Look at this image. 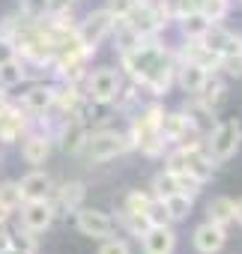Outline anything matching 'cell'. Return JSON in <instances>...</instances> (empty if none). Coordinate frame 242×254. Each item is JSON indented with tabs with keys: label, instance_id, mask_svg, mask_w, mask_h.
I'll return each instance as SVG.
<instances>
[{
	"label": "cell",
	"instance_id": "12",
	"mask_svg": "<svg viewBox=\"0 0 242 254\" xmlns=\"http://www.w3.org/2000/svg\"><path fill=\"white\" fill-rule=\"evenodd\" d=\"M84 197H87V186H84L81 180H69V183H63L60 189L51 191L54 215H69V212H75L78 206H84Z\"/></svg>",
	"mask_w": 242,
	"mask_h": 254
},
{
	"label": "cell",
	"instance_id": "17",
	"mask_svg": "<svg viewBox=\"0 0 242 254\" xmlns=\"http://www.w3.org/2000/svg\"><path fill=\"white\" fill-rule=\"evenodd\" d=\"M194 99L206 108V111H218L221 105H224V99H227V84H224V78L218 75V72H209L206 75V81L200 84V90L194 93Z\"/></svg>",
	"mask_w": 242,
	"mask_h": 254
},
{
	"label": "cell",
	"instance_id": "15",
	"mask_svg": "<svg viewBox=\"0 0 242 254\" xmlns=\"http://www.w3.org/2000/svg\"><path fill=\"white\" fill-rule=\"evenodd\" d=\"M48 156H51V135L42 129H30L21 138V159L33 168H39L48 162Z\"/></svg>",
	"mask_w": 242,
	"mask_h": 254
},
{
	"label": "cell",
	"instance_id": "23",
	"mask_svg": "<svg viewBox=\"0 0 242 254\" xmlns=\"http://www.w3.org/2000/svg\"><path fill=\"white\" fill-rule=\"evenodd\" d=\"M165 206H168L171 221H182V218L191 215V209H194V197H188V194H182V191H174L171 197H165Z\"/></svg>",
	"mask_w": 242,
	"mask_h": 254
},
{
	"label": "cell",
	"instance_id": "20",
	"mask_svg": "<svg viewBox=\"0 0 242 254\" xmlns=\"http://www.w3.org/2000/svg\"><path fill=\"white\" fill-rule=\"evenodd\" d=\"M27 78H30V69L21 57H9L6 63H0V90L21 87Z\"/></svg>",
	"mask_w": 242,
	"mask_h": 254
},
{
	"label": "cell",
	"instance_id": "33",
	"mask_svg": "<svg viewBox=\"0 0 242 254\" xmlns=\"http://www.w3.org/2000/svg\"><path fill=\"white\" fill-rule=\"evenodd\" d=\"M12 236H15V245H21V248H27V251L36 254V248H39V239H36V236H39V233H33V230H27V227L18 224V230H15Z\"/></svg>",
	"mask_w": 242,
	"mask_h": 254
},
{
	"label": "cell",
	"instance_id": "29",
	"mask_svg": "<svg viewBox=\"0 0 242 254\" xmlns=\"http://www.w3.org/2000/svg\"><path fill=\"white\" fill-rule=\"evenodd\" d=\"M150 191H141V189H135V191H129L126 194V200H123V209L126 212H138V215H144V209H147V203H150Z\"/></svg>",
	"mask_w": 242,
	"mask_h": 254
},
{
	"label": "cell",
	"instance_id": "25",
	"mask_svg": "<svg viewBox=\"0 0 242 254\" xmlns=\"http://www.w3.org/2000/svg\"><path fill=\"white\" fill-rule=\"evenodd\" d=\"M24 203L21 197V189H18V180H6L0 183V206L9 209V212H18V206Z\"/></svg>",
	"mask_w": 242,
	"mask_h": 254
},
{
	"label": "cell",
	"instance_id": "21",
	"mask_svg": "<svg viewBox=\"0 0 242 254\" xmlns=\"http://www.w3.org/2000/svg\"><path fill=\"white\" fill-rule=\"evenodd\" d=\"M233 209H236V200L227 197V194H218L206 203V221H215V224L227 227L233 221Z\"/></svg>",
	"mask_w": 242,
	"mask_h": 254
},
{
	"label": "cell",
	"instance_id": "14",
	"mask_svg": "<svg viewBox=\"0 0 242 254\" xmlns=\"http://www.w3.org/2000/svg\"><path fill=\"white\" fill-rule=\"evenodd\" d=\"M18 108H21L30 120L45 117V114L54 108V84H33V87L21 96Z\"/></svg>",
	"mask_w": 242,
	"mask_h": 254
},
{
	"label": "cell",
	"instance_id": "3",
	"mask_svg": "<svg viewBox=\"0 0 242 254\" xmlns=\"http://www.w3.org/2000/svg\"><path fill=\"white\" fill-rule=\"evenodd\" d=\"M203 144H206V153L215 165L233 159L239 153V144H242V123L239 117H227V120H218L212 123V129L203 135Z\"/></svg>",
	"mask_w": 242,
	"mask_h": 254
},
{
	"label": "cell",
	"instance_id": "35",
	"mask_svg": "<svg viewBox=\"0 0 242 254\" xmlns=\"http://www.w3.org/2000/svg\"><path fill=\"white\" fill-rule=\"evenodd\" d=\"M9 245H15V236H12V230L6 224H0V254H3Z\"/></svg>",
	"mask_w": 242,
	"mask_h": 254
},
{
	"label": "cell",
	"instance_id": "24",
	"mask_svg": "<svg viewBox=\"0 0 242 254\" xmlns=\"http://www.w3.org/2000/svg\"><path fill=\"white\" fill-rule=\"evenodd\" d=\"M174 191H180V189H177V174H171L168 168L159 171V174L153 177V183H150V194L165 200V197H171Z\"/></svg>",
	"mask_w": 242,
	"mask_h": 254
},
{
	"label": "cell",
	"instance_id": "31",
	"mask_svg": "<svg viewBox=\"0 0 242 254\" xmlns=\"http://www.w3.org/2000/svg\"><path fill=\"white\" fill-rule=\"evenodd\" d=\"M141 3V0H105V9L114 18H129V12Z\"/></svg>",
	"mask_w": 242,
	"mask_h": 254
},
{
	"label": "cell",
	"instance_id": "11",
	"mask_svg": "<svg viewBox=\"0 0 242 254\" xmlns=\"http://www.w3.org/2000/svg\"><path fill=\"white\" fill-rule=\"evenodd\" d=\"M21 212V227H27V230H33V233H45L51 224H54V203H51V197H45V200H24L21 206H18Z\"/></svg>",
	"mask_w": 242,
	"mask_h": 254
},
{
	"label": "cell",
	"instance_id": "18",
	"mask_svg": "<svg viewBox=\"0 0 242 254\" xmlns=\"http://www.w3.org/2000/svg\"><path fill=\"white\" fill-rule=\"evenodd\" d=\"M206 69L203 66H197V63H191V60H177V72H174V84L182 90V93H188V96H194L197 90H200V84L206 81Z\"/></svg>",
	"mask_w": 242,
	"mask_h": 254
},
{
	"label": "cell",
	"instance_id": "32",
	"mask_svg": "<svg viewBox=\"0 0 242 254\" xmlns=\"http://www.w3.org/2000/svg\"><path fill=\"white\" fill-rule=\"evenodd\" d=\"M99 254H132V245L120 236H108V239H102Z\"/></svg>",
	"mask_w": 242,
	"mask_h": 254
},
{
	"label": "cell",
	"instance_id": "10",
	"mask_svg": "<svg viewBox=\"0 0 242 254\" xmlns=\"http://www.w3.org/2000/svg\"><path fill=\"white\" fill-rule=\"evenodd\" d=\"M33 120L18 108V105H3L0 108V144H18L30 132Z\"/></svg>",
	"mask_w": 242,
	"mask_h": 254
},
{
	"label": "cell",
	"instance_id": "4",
	"mask_svg": "<svg viewBox=\"0 0 242 254\" xmlns=\"http://www.w3.org/2000/svg\"><path fill=\"white\" fill-rule=\"evenodd\" d=\"M84 99H90L93 105H114V99L123 90V72L114 66H99L93 72H87V78L81 81Z\"/></svg>",
	"mask_w": 242,
	"mask_h": 254
},
{
	"label": "cell",
	"instance_id": "40",
	"mask_svg": "<svg viewBox=\"0 0 242 254\" xmlns=\"http://www.w3.org/2000/svg\"><path fill=\"white\" fill-rule=\"evenodd\" d=\"M69 3H78V0H69Z\"/></svg>",
	"mask_w": 242,
	"mask_h": 254
},
{
	"label": "cell",
	"instance_id": "19",
	"mask_svg": "<svg viewBox=\"0 0 242 254\" xmlns=\"http://www.w3.org/2000/svg\"><path fill=\"white\" fill-rule=\"evenodd\" d=\"M18 189H21V197L24 200H45L54 191V180L45 171H30L27 177L18 180Z\"/></svg>",
	"mask_w": 242,
	"mask_h": 254
},
{
	"label": "cell",
	"instance_id": "27",
	"mask_svg": "<svg viewBox=\"0 0 242 254\" xmlns=\"http://www.w3.org/2000/svg\"><path fill=\"white\" fill-rule=\"evenodd\" d=\"M117 221L123 224V227H126V230H129L132 236H138V239H141V236H144V233L150 230V221H147L144 215H138V212H126V209H123V212L117 215Z\"/></svg>",
	"mask_w": 242,
	"mask_h": 254
},
{
	"label": "cell",
	"instance_id": "5",
	"mask_svg": "<svg viewBox=\"0 0 242 254\" xmlns=\"http://www.w3.org/2000/svg\"><path fill=\"white\" fill-rule=\"evenodd\" d=\"M132 147V138L126 132H117V129H99L93 135H87V144H84V153L90 156V162L102 165V162H111L117 156H126Z\"/></svg>",
	"mask_w": 242,
	"mask_h": 254
},
{
	"label": "cell",
	"instance_id": "8",
	"mask_svg": "<svg viewBox=\"0 0 242 254\" xmlns=\"http://www.w3.org/2000/svg\"><path fill=\"white\" fill-rule=\"evenodd\" d=\"M159 132H162L168 147H180V144H188L194 138H203V132L197 129V123L191 120V114H185L182 108L180 111H165Z\"/></svg>",
	"mask_w": 242,
	"mask_h": 254
},
{
	"label": "cell",
	"instance_id": "30",
	"mask_svg": "<svg viewBox=\"0 0 242 254\" xmlns=\"http://www.w3.org/2000/svg\"><path fill=\"white\" fill-rule=\"evenodd\" d=\"M174 174V171H171ZM203 186L206 183H200L197 177H191V174H177V189L182 191V194H188V197H197L200 191H203Z\"/></svg>",
	"mask_w": 242,
	"mask_h": 254
},
{
	"label": "cell",
	"instance_id": "6",
	"mask_svg": "<svg viewBox=\"0 0 242 254\" xmlns=\"http://www.w3.org/2000/svg\"><path fill=\"white\" fill-rule=\"evenodd\" d=\"M114 24H117V18H114L108 9H93V12H87V15H84V21H78L75 36H78L81 48L93 57V54L99 51V45L111 36Z\"/></svg>",
	"mask_w": 242,
	"mask_h": 254
},
{
	"label": "cell",
	"instance_id": "38",
	"mask_svg": "<svg viewBox=\"0 0 242 254\" xmlns=\"http://www.w3.org/2000/svg\"><path fill=\"white\" fill-rule=\"evenodd\" d=\"M233 221H236V224H242V197L236 200V209H233Z\"/></svg>",
	"mask_w": 242,
	"mask_h": 254
},
{
	"label": "cell",
	"instance_id": "22",
	"mask_svg": "<svg viewBox=\"0 0 242 254\" xmlns=\"http://www.w3.org/2000/svg\"><path fill=\"white\" fill-rule=\"evenodd\" d=\"M177 21H180V33H182V39H200V36L209 30V21H206L197 9L185 12V15L177 18Z\"/></svg>",
	"mask_w": 242,
	"mask_h": 254
},
{
	"label": "cell",
	"instance_id": "2",
	"mask_svg": "<svg viewBox=\"0 0 242 254\" xmlns=\"http://www.w3.org/2000/svg\"><path fill=\"white\" fill-rule=\"evenodd\" d=\"M162 117H165V108L159 102H150V105H141L135 114H132V123H129V138H132V147L141 150L147 159H165L168 153V144L159 132L162 126Z\"/></svg>",
	"mask_w": 242,
	"mask_h": 254
},
{
	"label": "cell",
	"instance_id": "7",
	"mask_svg": "<svg viewBox=\"0 0 242 254\" xmlns=\"http://www.w3.org/2000/svg\"><path fill=\"white\" fill-rule=\"evenodd\" d=\"M87 123L75 114H60V120L54 123L51 129V141H57V147L66 153V156H78L84 153V144H87Z\"/></svg>",
	"mask_w": 242,
	"mask_h": 254
},
{
	"label": "cell",
	"instance_id": "28",
	"mask_svg": "<svg viewBox=\"0 0 242 254\" xmlns=\"http://www.w3.org/2000/svg\"><path fill=\"white\" fill-rule=\"evenodd\" d=\"M18 12L30 21H39L48 12V0H18Z\"/></svg>",
	"mask_w": 242,
	"mask_h": 254
},
{
	"label": "cell",
	"instance_id": "39",
	"mask_svg": "<svg viewBox=\"0 0 242 254\" xmlns=\"http://www.w3.org/2000/svg\"><path fill=\"white\" fill-rule=\"evenodd\" d=\"M144 3H162V0H144Z\"/></svg>",
	"mask_w": 242,
	"mask_h": 254
},
{
	"label": "cell",
	"instance_id": "13",
	"mask_svg": "<svg viewBox=\"0 0 242 254\" xmlns=\"http://www.w3.org/2000/svg\"><path fill=\"white\" fill-rule=\"evenodd\" d=\"M224 242H227V227H221L215 221H203L191 233V245L197 254H218L224 248Z\"/></svg>",
	"mask_w": 242,
	"mask_h": 254
},
{
	"label": "cell",
	"instance_id": "1",
	"mask_svg": "<svg viewBox=\"0 0 242 254\" xmlns=\"http://www.w3.org/2000/svg\"><path fill=\"white\" fill-rule=\"evenodd\" d=\"M120 66L132 78V84L144 93H150L153 99H162L171 93L174 87V72H177V60L174 51L165 48L159 39H147L138 42L135 48L120 54Z\"/></svg>",
	"mask_w": 242,
	"mask_h": 254
},
{
	"label": "cell",
	"instance_id": "34",
	"mask_svg": "<svg viewBox=\"0 0 242 254\" xmlns=\"http://www.w3.org/2000/svg\"><path fill=\"white\" fill-rule=\"evenodd\" d=\"M218 57H236V60H242V33L230 30V36H227V42H224V48H221Z\"/></svg>",
	"mask_w": 242,
	"mask_h": 254
},
{
	"label": "cell",
	"instance_id": "9",
	"mask_svg": "<svg viewBox=\"0 0 242 254\" xmlns=\"http://www.w3.org/2000/svg\"><path fill=\"white\" fill-rule=\"evenodd\" d=\"M75 227H78V233L81 236H87V239H108V236H114V218L108 215V212H102V209H93V206H78L75 212Z\"/></svg>",
	"mask_w": 242,
	"mask_h": 254
},
{
	"label": "cell",
	"instance_id": "37",
	"mask_svg": "<svg viewBox=\"0 0 242 254\" xmlns=\"http://www.w3.org/2000/svg\"><path fill=\"white\" fill-rule=\"evenodd\" d=\"M3 254H33V251H27V248H21V245H9Z\"/></svg>",
	"mask_w": 242,
	"mask_h": 254
},
{
	"label": "cell",
	"instance_id": "26",
	"mask_svg": "<svg viewBox=\"0 0 242 254\" xmlns=\"http://www.w3.org/2000/svg\"><path fill=\"white\" fill-rule=\"evenodd\" d=\"M144 218L150 221V227H159V224H171V215H168V206L162 197H150L147 209H144Z\"/></svg>",
	"mask_w": 242,
	"mask_h": 254
},
{
	"label": "cell",
	"instance_id": "36",
	"mask_svg": "<svg viewBox=\"0 0 242 254\" xmlns=\"http://www.w3.org/2000/svg\"><path fill=\"white\" fill-rule=\"evenodd\" d=\"M9 57H18V54H15V48H12V42L0 39V63H6Z\"/></svg>",
	"mask_w": 242,
	"mask_h": 254
},
{
	"label": "cell",
	"instance_id": "16",
	"mask_svg": "<svg viewBox=\"0 0 242 254\" xmlns=\"http://www.w3.org/2000/svg\"><path fill=\"white\" fill-rule=\"evenodd\" d=\"M141 248H144V254H174L177 251V233H174V227L171 224L150 227L141 236Z\"/></svg>",
	"mask_w": 242,
	"mask_h": 254
}]
</instances>
